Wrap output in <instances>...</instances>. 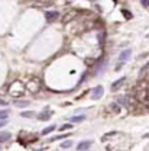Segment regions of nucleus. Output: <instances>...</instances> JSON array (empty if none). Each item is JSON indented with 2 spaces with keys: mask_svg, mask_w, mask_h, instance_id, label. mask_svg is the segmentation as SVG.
I'll return each instance as SVG.
<instances>
[{
  "mask_svg": "<svg viewBox=\"0 0 149 151\" xmlns=\"http://www.w3.org/2000/svg\"><path fill=\"white\" fill-rule=\"evenodd\" d=\"M71 128H73V124H65V125H62V127L59 128V131L65 132V131H68V129H71Z\"/></svg>",
  "mask_w": 149,
  "mask_h": 151,
  "instance_id": "15",
  "label": "nucleus"
},
{
  "mask_svg": "<svg viewBox=\"0 0 149 151\" xmlns=\"http://www.w3.org/2000/svg\"><path fill=\"white\" fill-rule=\"evenodd\" d=\"M26 90L29 92V93H38L39 90H41V80L38 78V77H31L28 81H26Z\"/></svg>",
  "mask_w": 149,
  "mask_h": 151,
  "instance_id": "2",
  "label": "nucleus"
},
{
  "mask_svg": "<svg viewBox=\"0 0 149 151\" xmlns=\"http://www.w3.org/2000/svg\"><path fill=\"white\" fill-rule=\"evenodd\" d=\"M55 129V125H51V127H48V128H45L43 131H42V135H46V134H49V132H52Z\"/></svg>",
  "mask_w": 149,
  "mask_h": 151,
  "instance_id": "17",
  "label": "nucleus"
},
{
  "mask_svg": "<svg viewBox=\"0 0 149 151\" xmlns=\"http://www.w3.org/2000/svg\"><path fill=\"white\" fill-rule=\"evenodd\" d=\"M125 81H126V77H122V78L116 80V81L112 84V92H116L117 89H120V87L123 86V83H125Z\"/></svg>",
  "mask_w": 149,
  "mask_h": 151,
  "instance_id": "5",
  "label": "nucleus"
},
{
  "mask_svg": "<svg viewBox=\"0 0 149 151\" xmlns=\"http://www.w3.org/2000/svg\"><path fill=\"white\" fill-rule=\"evenodd\" d=\"M71 145H73V141H64L61 144V148H70Z\"/></svg>",
  "mask_w": 149,
  "mask_h": 151,
  "instance_id": "18",
  "label": "nucleus"
},
{
  "mask_svg": "<svg viewBox=\"0 0 149 151\" xmlns=\"http://www.w3.org/2000/svg\"><path fill=\"white\" fill-rule=\"evenodd\" d=\"M35 112H31V111H28V112H22V116L23 118H31V116H34Z\"/></svg>",
  "mask_w": 149,
  "mask_h": 151,
  "instance_id": "19",
  "label": "nucleus"
},
{
  "mask_svg": "<svg viewBox=\"0 0 149 151\" xmlns=\"http://www.w3.org/2000/svg\"><path fill=\"white\" fill-rule=\"evenodd\" d=\"M0 105H7V102L6 100H0Z\"/></svg>",
  "mask_w": 149,
  "mask_h": 151,
  "instance_id": "27",
  "label": "nucleus"
},
{
  "mask_svg": "<svg viewBox=\"0 0 149 151\" xmlns=\"http://www.w3.org/2000/svg\"><path fill=\"white\" fill-rule=\"evenodd\" d=\"M75 16H77V12H75V10H70V12H67V13L62 16L61 20H62V23H68V22H71Z\"/></svg>",
  "mask_w": 149,
  "mask_h": 151,
  "instance_id": "4",
  "label": "nucleus"
},
{
  "mask_svg": "<svg viewBox=\"0 0 149 151\" xmlns=\"http://www.w3.org/2000/svg\"><path fill=\"white\" fill-rule=\"evenodd\" d=\"M148 68H149V61L146 63V64H145V65H143V67H142V70H140V76H143V74H145Z\"/></svg>",
  "mask_w": 149,
  "mask_h": 151,
  "instance_id": "20",
  "label": "nucleus"
},
{
  "mask_svg": "<svg viewBox=\"0 0 149 151\" xmlns=\"http://www.w3.org/2000/svg\"><path fill=\"white\" fill-rule=\"evenodd\" d=\"M103 96V87L101 86H97L93 90V99H100Z\"/></svg>",
  "mask_w": 149,
  "mask_h": 151,
  "instance_id": "8",
  "label": "nucleus"
},
{
  "mask_svg": "<svg viewBox=\"0 0 149 151\" xmlns=\"http://www.w3.org/2000/svg\"><path fill=\"white\" fill-rule=\"evenodd\" d=\"M145 137H146V138H148V137H149V134H146V135H145Z\"/></svg>",
  "mask_w": 149,
  "mask_h": 151,
  "instance_id": "28",
  "label": "nucleus"
},
{
  "mask_svg": "<svg viewBox=\"0 0 149 151\" xmlns=\"http://www.w3.org/2000/svg\"><path fill=\"white\" fill-rule=\"evenodd\" d=\"M29 103H31L29 100H18V99L15 100V105H16V106H19V108H23V106H28Z\"/></svg>",
  "mask_w": 149,
  "mask_h": 151,
  "instance_id": "12",
  "label": "nucleus"
},
{
  "mask_svg": "<svg viewBox=\"0 0 149 151\" xmlns=\"http://www.w3.org/2000/svg\"><path fill=\"white\" fill-rule=\"evenodd\" d=\"M123 13H125V16H126V18H132V15H129V12H126V10H123Z\"/></svg>",
  "mask_w": 149,
  "mask_h": 151,
  "instance_id": "26",
  "label": "nucleus"
},
{
  "mask_svg": "<svg viewBox=\"0 0 149 151\" xmlns=\"http://www.w3.org/2000/svg\"><path fill=\"white\" fill-rule=\"evenodd\" d=\"M7 122H9L7 119H3V121H0V127H4V125H6Z\"/></svg>",
  "mask_w": 149,
  "mask_h": 151,
  "instance_id": "22",
  "label": "nucleus"
},
{
  "mask_svg": "<svg viewBox=\"0 0 149 151\" xmlns=\"http://www.w3.org/2000/svg\"><path fill=\"white\" fill-rule=\"evenodd\" d=\"M142 4L143 6H149V0H142Z\"/></svg>",
  "mask_w": 149,
  "mask_h": 151,
  "instance_id": "25",
  "label": "nucleus"
},
{
  "mask_svg": "<svg viewBox=\"0 0 149 151\" xmlns=\"http://www.w3.org/2000/svg\"><path fill=\"white\" fill-rule=\"evenodd\" d=\"M25 90H26V86L20 80H15L10 84V87H9V94L13 96V97H20L22 94L25 93Z\"/></svg>",
  "mask_w": 149,
  "mask_h": 151,
  "instance_id": "1",
  "label": "nucleus"
},
{
  "mask_svg": "<svg viewBox=\"0 0 149 151\" xmlns=\"http://www.w3.org/2000/svg\"><path fill=\"white\" fill-rule=\"evenodd\" d=\"M129 57H130V50H126V51H123V52L120 54L119 60H120V63H125V61H126Z\"/></svg>",
  "mask_w": 149,
  "mask_h": 151,
  "instance_id": "11",
  "label": "nucleus"
},
{
  "mask_svg": "<svg viewBox=\"0 0 149 151\" xmlns=\"http://www.w3.org/2000/svg\"><path fill=\"white\" fill-rule=\"evenodd\" d=\"M7 116H9V111H7V109H6V111H0V121L7 119Z\"/></svg>",
  "mask_w": 149,
  "mask_h": 151,
  "instance_id": "16",
  "label": "nucleus"
},
{
  "mask_svg": "<svg viewBox=\"0 0 149 151\" xmlns=\"http://www.w3.org/2000/svg\"><path fill=\"white\" fill-rule=\"evenodd\" d=\"M91 147V141H84V142H80L78 144V150L83 151V150H88Z\"/></svg>",
  "mask_w": 149,
  "mask_h": 151,
  "instance_id": "10",
  "label": "nucleus"
},
{
  "mask_svg": "<svg viewBox=\"0 0 149 151\" xmlns=\"http://www.w3.org/2000/svg\"><path fill=\"white\" fill-rule=\"evenodd\" d=\"M10 134L9 132H3V134H0V142H3V141H7V139H10Z\"/></svg>",
  "mask_w": 149,
  "mask_h": 151,
  "instance_id": "14",
  "label": "nucleus"
},
{
  "mask_svg": "<svg viewBox=\"0 0 149 151\" xmlns=\"http://www.w3.org/2000/svg\"><path fill=\"white\" fill-rule=\"evenodd\" d=\"M110 111H112V112H114V113H119V112H120V105H119L117 102L112 103V105H110Z\"/></svg>",
  "mask_w": 149,
  "mask_h": 151,
  "instance_id": "13",
  "label": "nucleus"
},
{
  "mask_svg": "<svg viewBox=\"0 0 149 151\" xmlns=\"http://www.w3.org/2000/svg\"><path fill=\"white\" fill-rule=\"evenodd\" d=\"M45 18H46V20L48 22H54V20H56V19L59 18V13L58 12H48V13H45Z\"/></svg>",
  "mask_w": 149,
  "mask_h": 151,
  "instance_id": "6",
  "label": "nucleus"
},
{
  "mask_svg": "<svg viewBox=\"0 0 149 151\" xmlns=\"http://www.w3.org/2000/svg\"><path fill=\"white\" fill-rule=\"evenodd\" d=\"M86 119V116L84 115H78V116H73V118H70V122L71 124H80V122H83Z\"/></svg>",
  "mask_w": 149,
  "mask_h": 151,
  "instance_id": "9",
  "label": "nucleus"
},
{
  "mask_svg": "<svg viewBox=\"0 0 149 151\" xmlns=\"http://www.w3.org/2000/svg\"><path fill=\"white\" fill-rule=\"evenodd\" d=\"M117 132H110V134H106L104 137H103V139H107V138H110V137H113V135H116Z\"/></svg>",
  "mask_w": 149,
  "mask_h": 151,
  "instance_id": "21",
  "label": "nucleus"
},
{
  "mask_svg": "<svg viewBox=\"0 0 149 151\" xmlns=\"http://www.w3.org/2000/svg\"><path fill=\"white\" fill-rule=\"evenodd\" d=\"M122 65H123V63H120V64H117V65H116V71H119V70L122 68Z\"/></svg>",
  "mask_w": 149,
  "mask_h": 151,
  "instance_id": "24",
  "label": "nucleus"
},
{
  "mask_svg": "<svg viewBox=\"0 0 149 151\" xmlns=\"http://www.w3.org/2000/svg\"><path fill=\"white\" fill-rule=\"evenodd\" d=\"M148 94H149V89H136V93H135V99L140 103H145L148 102Z\"/></svg>",
  "mask_w": 149,
  "mask_h": 151,
  "instance_id": "3",
  "label": "nucleus"
},
{
  "mask_svg": "<svg viewBox=\"0 0 149 151\" xmlns=\"http://www.w3.org/2000/svg\"><path fill=\"white\" fill-rule=\"evenodd\" d=\"M28 1H38V3H41V4H45L46 0H28Z\"/></svg>",
  "mask_w": 149,
  "mask_h": 151,
  "instance_id": "23",
  "label": "nucleus"
},
{
  "mask_svg": "<svg viewBox=\"0 0 149 151\" xmlns=\"http://www.w3.org/2000/svg\"><path fill=\"white\" fill-rule=\"evenodd\" d=\"M51 115H52V112H51L49 109H45L43 112H41V113H39V115H38V118H39L41 121H48Z\"/></svg>",
  "mask_w": 149,
  "mask_h": 151,
  "instance_id": "7",
  "label": "nucleus"
}]
</instances>
